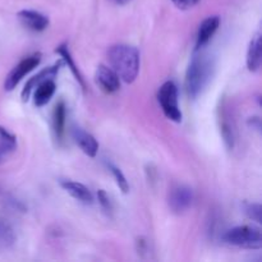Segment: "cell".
<instances>
[{
  "instance_id": "1",
  "label": "cell",
  "mask_w": 262,
  "mask_h": 262,
  "mask_svg": "<svg viewBox=\"0 0 262 262\" xmlns=\"http://www.w3.org/2000/svg\"><path fill=\"white\" fill-rule=\"evenodd\" d=\"M107 60L110 68L123 82L132 83L136 81L141 64L140 51L137 48L127 43L113 45L107 51Z\"/></svg>"
},
{
  "instance_id": "2",
  "label": "cell",
  "mask_w": 262,
  "mask_h": 262,
  "mask_svg": "<svg viewBox=\"0 0 262 262\" xmlns=\"http://www.w3.org/2000/svg\"><path fill=\"white\" fill-rule=\"evenodd\" d=\"M212 72H214L212 59L206 54L197 51L187 68L186 79H184V87L189 99H197L204 92L209 82L211 81Z\"/></svg>"
},
{
  "instance_id": "3",
  "label": "cell",
  "mask_w": 262,
  "mask_h": 262,
  "mask_svg": "<svg viewBox=\"0 0 262 262\" xmlns=\"http://www.w3.org/2000/svg\"><path fill=\"white\" fill-rule=\"evenodd\" d=\"M227 245L246 250H260L262 247L261 230L251 225H239L228 230L223 237Z\"/></svg>"
},
{
  "instance_id": "4",
  "label": "cell",
  "mask_w": 262,
  "mask_h": 262,
  "mask_svg": "<svg viewBox=\"0 0 262 262\" xmlns=\"http://www.w3.org/2000/svg\"><path fill=\"white\" fill-rule=\"evenodd\" d=\"M158 101L164 115L169 120L176 123L182 122V112L179 109L178 101V87L173 81L164 82L163 86L159 89Z\"/></svg>"
},
{
  "instance_id": "5",
  "label": "cell",
  "mask_w": 262,
  "mask_h": 262,
  "mask_svg": "<svg viewBox=\"0 0 262 262\" xmlns=\"http://www.w3.org/2000/svg\"><path fill=\"white\" fill-rule=\"evenodd\" d=\"M41 58H42L41 53H33L31 54V55L26 56L25 59H22V60L9 72V74H8L7 78H5V91H13V90L17 87V84L41 63Z\"/></svg>"
},
{
  "instance_id": "6",
  "label": "cell",
  "mask_w": 262,
  "mask_h": 262,
  "mask_svg": "<svg viewBox=\"0 0 262 262\" xmlns=\"http://www.w3.org/2000/svg\"><path fill=\"white\" fill-rule=\"evenodd\" d=\"M193 204V191L186 184H177L170 189L168 196V205L177 215L186 212Z\"/></svg>"
},
{
  "instance_id": "7",
  "label": "cell",
  "mask_w": 262,
  "mask_h": 262,
  "mask_svg": "<svg viewBox=\"0 0 262 262\" xmlns=\"http://www.w3.org/2000/svg\"><path fill=\"white\" fill-rule=\"evenodd\" d=\"M95 82L105 94H114L120 89V78L110 67L99 66L95 72Z\"/></svg>"
},
{
  "instance_id": "8",
  "label": "cell",
  "mask_w": 262,
  "mask_h": 262,
  "mask_svg": "<svg viewBox=\"0 0 262 262\" xmlns=\"http://www.w3.org/2000/svg\"><path fill=\"white\" fill-rule=\"evenodd\" d=\"M64 61L59 60L56 61L54 66L48 67V68H43L42 71L38 72L36 76H33L32 78H30V81L25 84V89L22 90V94H20V97H22L23 101H28L30 96L32 95V91L35 90V87L37 86L38 83H41L42 81H46V79H54L56 76H58L59 71L63 67Z\"/></svg>"
},
{
  "instance_id": "9",
  "label": "cell",
  "mask_w": 262,
  "mask_h": 262,
  "mask_svg": "<svg viewBox=\"0 0 262 262\" xmlns=\"http://www.w3.org/2000/svg\"><path fill=\"white\" fill-rule=\"evenodd\" d=\"M220 26V18L217 15H212V17H207L206 19L202 20L200 25L199 32L196 36V45H194V53L201 51L207 43L211 41L214 35L216 33L217 28Z\"/></svg>"
},
{
  "instance_id": "10",
  "label": "cell",
  "mask_w": 262,
  "mask_h": 262,
  "mask_svg": "<svg viewBox=\"0 0 262 262\" xmlns=\"http://www.w3.org/2000/svg\"><path fill=\"white\" fill-rule=\"evenodd\" d=\"M18 19L20 20V23L25 27L33 31V32H42L50 25L49 18L45 14H42V13L37 12V10H20V12H18Z\"/></svg>"
},
{
  "instance_id": "11",
  "label": "cell",
  "mask_w": 262,
  "mask_h": 262,
  "mask_svg": "<svg viewBox=\"0 0 262 262\" xmlns=\"http://www.w3.org/2000/svg\"><path fill=\"white\" fill-rule=\"evenodd\" d=\"M220 132H222L223 140H224L225 146L228 150H233L235 146V125L233 122V118L230 113L228 112L227 107H220Z\"/></svg>"
},
{
  "instance_id": "12",
  "label": "cell",
  "mask_w": 262,
  "mask_h": 262,
  "mask_svg": "<svg viewBox=\"0 0 262 262\" xmlns=\"http://www.w3.org/2000/svg\"><path fill=\"white\" fill-rule=\"evenodd\" d=\"M60 186L64 191L68 192L73 199L82 202V204L91 205L94 202V194L91 193V191L84 184L69 181V179H60Z\"/></svg>"
},
{
  "instance_id": "13",
  "label": "cell",
  "mask_w": 262,
  "mask_h": 262,
  "mask_svg": "<svg viewBox=\"0 0 262 262\" xmlns=\"http://www.w3.org/2000/svg\"><path fill=\"white\" fill-rule=\"evenodd\" d=\"M73 138L84 155L90 156V158L96 156L97 151H99V143L94 136L87 133L86 130L81 129V128H74Z\"/></svg>"
},
{
  "instance_id": "14",
  "label": "cell",
  "mask_w": 262,
  "mask_h": 262,
  "mask_svg": "<svg viewBox=\"0 0 262 262\" xmlns=\"http://www.w3.org/2000/svg\"><path fill=\"white\" fill-rule=\"evenodd\" d=\"M66 123H67V105L64 100H60L54 107L53 113V132L56 141L61 142L66 135Z\"/></svg>"
},
{
  "instance_id": "15",
  "label": "cell",
  "mask_w": 262,
  "mask_h": 262,
  "mask_svg": "<svg viewBox=\"0 0 262 262\" xmlns=\"http://www.w3.org/2000/svg\"><path fill=\"white\" fill-rule=\"evenodd\" d=\"M262 61L261 33L257 32L251 40L247 50V68L251 72H257Z\"/></svg>"
},
{
  "instance_id": "16",
  "label": "cell",
  "mask_w": 262,
  "mask_h": 262,
  "mask_svg": "<svg viewBox=\"0 0 262 262\" xmlns=\"http://www.w3.org/2000/svg\"><path fill=\"white\" fill-rule=\"evenodd\" d=\"M56 90V84L54 79H46L38 83L33 90V102L37 107L43 106L50 101L51 97L54 96Z\"/></svg>"
},
{
  "instance_id": "17",
  "label": "cell",
  "mask_w": 262,
  "mask_h": 262,
  "mask_svg": "<svg viewBox=\"0 0 262 262\" xmlns=\"http://www.w3.org/2000/svg\"><path fill=\"white\" fill-rule=\"evenodd\" d=\"M17 150V138L7 128L0 125V165L4 164Z\"/></svg>"
},
{
  "instance_id": "18",
  "label": "cell",
  "mask_w": 262,
  "mask_h": 262,
  "mask_svg": "<svg viewBox=\"0 0 262 262\" xmlns=\"http://www.w3.org/2000/svg\"><path fill=\"white\" fill-rule=\"evenodd\" d=\"M55 51L59 54V55L61 56V60H63L64 63H66L67 66H68V68L71 69V72H72V73H73V76L76 77L77 82H78V83L81 84L82 89H86V84H84L83 78H82L81 72H79L78 67L76 66V63H74L73 58H72V55H71V51H69L68 43H67V42L61 43V45H59L58 48L55 49Z\"/></svg>"
},
{
  "instance_id": "19",
  "label": "cell",
  "mask_w": 262,
  "mask_h": 262,
  "mask_svg": "<svg viewBox=\"0 0 262 262\" xmlns=\"http://www.w3.org/2000/svg\"><path fill=\"white\" fill-rule=\"evenodd\" d=\"M107 169H109L110 173H112L113 177H114L115 183H117V186L119 187L120 191H122L123 193H128V192H129V184H128L127 178H125L124 174L122 173V170L112 163H107Z\"/></svg>"
},
{
  "instance_id": "20",
  "label": "cell",
  "mask_w": 262,
  "mask_h": 262,
  "mask_svg": "<svg viewBox=\"0 0 262 262\" xmlns=\"http://www.w3.org/2000/svg\"><path fill=\"white\" fill-rule=\"evenodd\" d=\"M14 239L15 237L12 228L5 223L0 222V247H9L14 243Z\"/></svg>"
},
{
  "instance_id": "21",
  "label": "cell",
  "mask_w": 262,
  "mask_h": 262,
  "mask_svg": "<svg viewBox=\"0 0 262 262\" xmlns=\"http://www.w3.org/2000/svg\"><path fill=\"white\" fill-rule=\"evenodd\" d=\"M243 210H245V214L247 215L248 219H251L252 222L260 224L261 223V205L256 204V202H245L243 205Z\"/></svg>"
},
{
  "instance_id": "22",
  "label": "cell",
  "mask_w": 262,
  "mask_h": 262,
  "mask_svg": "<svg viewBox=\"0 0 262 262\" xmlns=\"http://www.w3.org/2000/svg\"><path fill=\"white\" fill-rule=\"evenodd\" d=\"M97 199H99V204L101 205L102 210H104L106 214H112L113 211L112 201H110L109 196H107L106 192H105L104 189H100V191L97 192Z\"/></svg>"
},
{
  "instance_id": "23",
  "label": "cell",
  "mask_w": 262,
  "mask_h": 262,
  "mask_svg": "<svg viewBox=\"0 0 262 262\" xmlns=\"http://www.w3.org/2000/svg\"><path fill=\"white\" fill-rule=\"evenodd\" d=\"M173 4L176 5L178 9L181 10H188L192 9L193 7H196L201 0H171Z\"/></svg>"
},
{
  "instance_id": "24",
  "label": "cell",
  "mask_w": 262,
  "mask_h": 262,
  "mask_svg": "<svg viewBox=\"0 0 262 262\" xmlns=\"http://www.w3.org/2000/svg\"><path fill=\"white\" fill-rule=\"evenodd\" d=\"M248 124H250L252 128H255L256 130H258V132L261 130V119L258 117L250 118V120H248Z\"/></svg>"
},
{
  "instance_id": "25",
  "label": "cell",
  "mask_w": 262,
  "mask_h": 262,
  "mask_svg": "<svg viewBox=\"0 0 262 262\" xmlns=\"http://www.w3.org/2000/svg\"><path fill=\"white\" fill-rule=\"evenodd\" d=\"M113 2L118 5H125V4H128V3L132 2V0H113Z\"/></svg>"
}]
</instances>
